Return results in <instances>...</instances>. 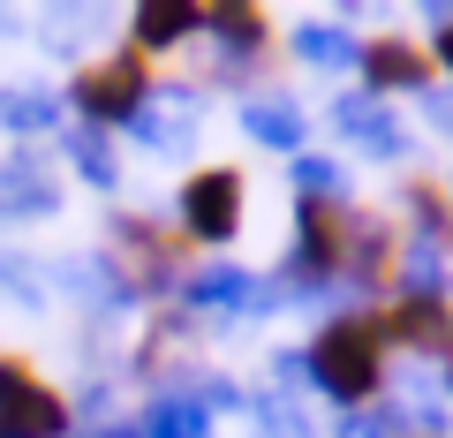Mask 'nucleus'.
Wrapping results in <instances>:
<instances>
[{
    "label": "nucleus",
    "instance_id": "f257e3e1",
    "mask_svg": "<svg viewBox=\"0 0 453 438\" xmlns=\"http://www.w3.org/2000/svg\"><path fill=\"white\" fill-rule=\"evenodd\" d=\"M303 363H310V386L333 393L348 416H356L363 401H378V386H386V333H378V310L333 318L318 341L303 348Z\"/></svg>",
    "mask_w": 453,
    "mask_h": 438
},
{
    "label": "nucleus",
    "instance_id": "f03ea898",
    "mask_svg": "<svg viewBox=\"0 0 453 438\" xmlns=\"http://www.w3.org/2000/svg\"><path fill=\"white\" fill-rule=\"evenodd\" d=\"M348 227H356V204H318V196H303L295 204V250H288V273L303 280H340L348 273Z\"/></svg>",
    "mask_w": 453,
    "mask_h": 438
},
{
    "label": "nucleus",
    "instance_id": "7ed1b4c3",
    "mask_svg": "<svg viewBox=\"0 0 453 438\" xmlns=\"http://www.w3.org/2000/svg\"><path fill=\"white\" fill-rule=\"evenodd\" d=\"M151 91H159V83H151V68H144V53H136V46L76 76V106H83V121H98V129H113V121L129 129V121L144 114Z\"/></svg>",
    "mask_w": 453,
    "mask_h": 438
},
{
    "label": "nucleus",
    "instance_id": "20e7f679",
    "mask_svg": "<svg viewBox=\"0 0 453 438\" xmlns=\"http://www.w3.org/2000/svg\"><path fill=\"white\" fill-rule=\"evenodd\" d=\"M0 438H68V401L46 393L16 356H0Z\"/></svg>",
    "mask_w": 453,
    "mask_h": 438
},
{
    "label": "nucleus",
    "instance_id": "39448f33",
    "mask_svg": "<svg viewBox=\"0 0 453 438\" xmlns=\"http://www.w3.org/2000/svg\"><path fill=\"white\" fill-rule=\"evenodd\" d=\"M181 227L196 242H234L242 234V174L234 166H204L181 181Z\"/></svg>",
    "mask_w": 453,
    "mask_h": 438
},
{
    "label": "nucleus",
    "instance_id": "423d86ee",
    "mask_svg": "<svg viewBox=\"0 0 453 438\" xmlns=\"http://www.w3.org/2000/svg\"><path fill=\"white\" fill-rule=\"evenodd\" d=\"M378 333H386V348L446 356L453 348V310H446V295H408V303H393L386 318H378Z\"/></svg>",
    "mask_w": 453,
    "mask_h": 438
},
{
    "label": "nucleus",
    "instance_id": "0eeeda50",
    "mask_svg": "<svg viewBox=\"0 0 453 438\" xmlns=\"http://www.w3.org/2000/svg\"><path fill=\"white\" fill-rule=\"evenodd\" d=\"M333 129H348V144L371 151V159H401V151H408L401 121L386 114V98H378V91H348V98L333 106Z\"/></svg>",
    "mask_w": 453,
    "mask_h": 438
},
{
    "label": "nucleus",
    "instance_id": "6e6552de",
    "mask_svg": "<svg viewBox=\"0 0 453 438\" xmlns=\"http://www.w3.org/2000/svg\"><path fill=\"white\" fill-rule=\"evenodd\" d=\"M61 204V181L46 174L38 151H16V159H0V219L16 211V219H38V211Z\"/></svg>",
    "mask_w": 453,
    "mask_h": 438
},
{
    "label": "nucleus",
    "instance_id": "1a4fd4ad",
    "mask_svg": "<svg viewBox=\"0 0 453 438\" xmlns=\"http://www.w3.org/2000/svg\"><path fill=\"white\" fill-rule=\"evenodd\" d=\"M431 83V53L408 38H378L363 46V91H423Z\"/></svg>",
    "mask_w": 453,
    "mask_h": 438
},
{
    "label": "nucleus",
    "instance_id": "9d476101",
    "mask_svg": "<svg viewBox=\"0 0 453 438\" xmlns=\"http://www.w3.org/2000/svg\"><path fill=\"white\" fill-rule=\"evenodd\" d=\"M136 438H211V408L196 393H151Z\"/></svg>",
    "mask_w": 453,
    "mask_h": 438
},
{
    "label": "nucleus",
    "instance_id": "9b49d317",
    "mask_svg": "<svg viewBox=\"0 0 453 438\" xmlns=\"http://www.w3.org/2000/svg\"><path fill=\"white\" fill-rule=\"evenodd\" d=\"M204 31V8L196 0H151V8H136V53H166L181 46V38Z\"/></svg>",
    "mask_w": 453,
    "mask_h": 438
},
{
    "label": "nucleus",
    "instance_id": "f8f14e48",
    "mask_svg": "<svg viewBox=\"0 0 453 438\" xmlns=\"http://www.w3.org/2000/svg\"><path fill=\"white\" fill-rule=\"evenodd\" d=\"M189 114H196V91H151L144 114L129 121V136L151 144V151H166V144H181V121H189Z\"/></svg>",
    "mask_w": 453,
    "mask_h": 438
},
{
    "label": "nucleus",
    "instance_id": "ddd939ff",
    "mask_svg": "<svg viewBox=\"0 0 453 438\" xmlns=\"http://www.w3.org/2000/svg\"><path fill=\"white\" fill-rule=\"evenodd\" d=\"M189 303L196 310H250L257 303V273H242V265H196Z\"/></svg>",
    "mask_w": 453,
    "mask_h": 438
},
{
    "label": "nucleus",
    "instance_id": "4468645a",
    "mask_svg": "<svg viewBox=\"0 0 453 438\" xmlns=\"http://www.w3.org/2000/svg\"><path fill=\"white\" fill-rule=\"evenodd\" d=\"M378 273H393V234L378 227L371 211H356V227H348V273H340V280L378 288Z\"/></svg>",
    "mask_w": 453,
    "mask_h": 438
},
{
    "label": "nucleus",
    "instance_id": "2eb2a0df",
    "mask_svg": "<svg viewBox=\"0 0 453 438\" xmlns=\"http://www.w3.org/2000/svg\"><path fill=\"white\" fill-rule=\"evenodd\" d=\"M242 129L257 136V144H273V151H295V144L310 136L295 98H250V106H242Z\"/></svg>",
    "mask_w": 453,
    "mask_h": 438
},
{
    "label": "nucleus",
    "instance_id": "dca6fc26",
    "mask_svg": "<svg viewBox=\"0 0 453 438\" xmlns=\"http://www.w3.org/2000/svg\"><path fill=\"white\" fill-rule=\"evenodd\" d=\"M68 159H76V174L91 181V189H121V159H113V144H106V129H98V121L68 129Z\"/></svg>",
    "mask_w": 453,
    "mask_h": 438
},
{
    "label": "nucleus",
    "instance_id": "f3484780",
    "mask_svg": "<svg viewBox=\"0 0 453 438\" xmlns=\"http://www.w3.org/2000/svg\"><path fill=\"white\" fill-rule=\"evenodd\" d=\"M204 31L226 46V61H242V53H257V46H265V16H257V8H234V0L204 8Z\"/></svg>",
    "mask_w": 453,
    "mask_h": 438
},
{
    "label": "nucleus",
    "instance_id": "a211bd4d",
    "mask_svg": "<svg viewBox=\"0 0 453 438\" xmlns=\"http://www.w3.org/2000/svg\"><path fill=\"white\" fill-rule=\"evenodd\" d=\"M295 53L318 61V68H363V46L340 31V23H303V31H295Z\"/></svg>",
    "mask_w": 453,
    "mask_h": 438
},
{
    "label": "nucleus",
    "instance_id": "6ab92c4d",
    "mask_svg": "<svg viewBox=\"0 0 453 438\" xmlns=\"http://www.w3.org/2000/svg\"><path fill=\"white\" fill-rule=\"evenodd\" d=\"M0 121L16 136H46L53 121H61V98L53 91H0Z\"/></svg>",
    "mask_w": 453,
    "mask_h": 438
},
{
    "label": "nucleus",
    "instance_id": "aec40b11",
    "mask_svg": "<svg viewBox=\"0 0 453 438\" xmlns=\"http://www.w3.org/2000/svg\"><path fill=\"white\" fill-rule=\"evenodd\" d=\"M250 431H257V438H310V423H303V408H295V401L257 393V401H250Z\"/></svg>",
    "mask_w": 453,
    "mask_h": 438
},
{
    "label": "nucleus",
    "instance_id": "412c9836",
    "mask_svg": "<svg viewBox=\"0 0 453 438\" xmlns=\"http://www.w3.org/2000/svg\"><path fill=\"white\" fill-rule=\"evenodd\" d=\"M295 189L318 196V204H348V174L333 159H295Z\"/></svg>",
    "mask_w": 453,
    "mask_h": 438
},
{
    "label": "nucleus",
    "instance_id": "4be33fe9",
    "mask_svg": "<svg viewBox=\"0 0 453 438\" xmlns=\"http://www.w3.org/2000/svg\"><path fill=\"white\" fill-rule=\"evenodd\" d=\"M408 295H446V265H438V234L408 242Z\"/></svg>",
    "mask_w": 453,
    "mask_h": 438
},
{
    "label": "nucleus",
    "instance_id": "5701e85b",
    "mask_svg": "<svg viewBox=\"0 0 453 438\" xmlns=\"http://www.w3.org/2000/svg\"><path fill=\"white\" fill-rule=\"evenodd\" d=\"M333 438H401V416H393V408H356V416H340V431Z\"/></svg>",
    "mask_w": 453,
    "mask_h": 438
},
{
    "label": "nucleus",
    "instance_id": "b1692460",
    "mask_svg": "<svg viewBox=\"0 0 453 438\" xmlns=\"http://www.w3.org/2000/svg\"><path fill=\"white\" fill-rule=\"evenodd\" d=\"M0 288H16V295H38V273L23 265V250H8V257H0Z\"/></svg>",
    "mask_w": 453,
    "mask_h": 438
},
{
    "label": "nucleus",
    "instance_id": "393cba45",
    "mask_svg": "<svg viewBox=\"0 0 453 438\" xmlns=\"http://www.w3.org/2000/svg\"><path fill=\"white\" fill-rule=\"evenodd\" d=\"M438 16H446V23H438V61L453 68V8H438Z\"/></svg>",
    "mask_w": 453,
    "mask_h": 438
},
{
    "label": "nucleus",
    "instance_id": "a878e982",
    "mask_svg": "<svg viewBox=\"0 0 453 438\" xmlns=\"http://www.w3.org/2000/svg\"><path fill=\"white\" fill-rule=\"evenodd\" d=\"M438 371H446V393H453V348H446V356H438Z\"/></svg>",
    "mask_w": 453,
    "mask_h": 438
},
{
    "label": "nucleus",
    "instance_id": "bb28decb",
    "mask_svg": "<svg viewBox=\"0 0 453 438\" xmlns=\"http://www.w3.org/2000/svg\"><path fill=\"white\" fill-rule=\"evenodd\" d=\"M91 438H136V431H91Z\"/></svg>",
    "mask_w": 453,
    "mask_h": 438
}]
</instances>
